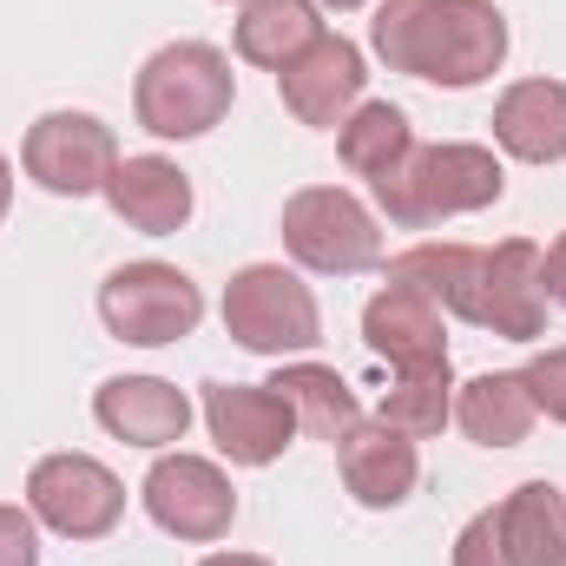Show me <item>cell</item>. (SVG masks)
Instances as JSON below:
<instances>
[{
    "label": "cell",
    "instance_id": "4316f807",
    "mask_svg": "<svg viewBox=\"0 0 566 566\" xmlns=\"http://www.w3.org/2000/svg\"><path fill=\"white\" fill-rule=\"evenodd\" d=\"M0 566H40V521L0 501Z\"/></svg>",
    "mask_w": 566,
    "mask_h": 566
},
{
    "label": "cell",
    "instance_id": "5b68a950",
    "mask_svg": "<svg viewBox=\"0 0 566 566\" xmlns=\"http://www.w3.org/2000/svg\"><path fill=\"white\" fill-rule=\"evenodd\" d=\"M277 231H283L290 264L310 271V277H363V271L382 264V224L343 185H303V191H290Z\"/></svg>",
    "mask_w": 566,
    "mask_h": 566
},
{
    "label": "cell",
    "instance_id": "9c48e42d",
    "mask_svg": "<svg viewBox=\"0 0 566 566\" xmlns=\"http://www.w3.org/2000/svg\"><path fill=\"white\" fill-rule=\"evenodd\" d=\"M119 165V139L99 113H40L20 139V171L46 198H106V178Z\"/></svg>",
    "mask_w": 566,
    "mask_h": 566
},
{
    "label": "cell",
    "instance_id": "e0dca14e",
    "mask_svg": "<svg viewBox=\"0 0 566 566\" xmlns=\"http://www.w3.org/2000/svg\"><path fill=\"white\" fill-rule=\"evenodd\" d=\"M494 145L521 165H560L566 158V80H514L494 99Z\"/></svg>",
    "mask_w": 566,
    "mask_h": 566
},
{
    "label": "cell",
    "instance_id": "4fadbf2b",
    "mask_svg": "<svg viewBox=\"0 0 566 566\" xmlns=\"http://www.w3.org/2000/svg\"><path fill=\"white\" fill-rule=\"evenodd\" d=\"M191 416H198L191 396L178 382H165V376H106L93 389V422L113 441H126V448L165 454V448H178L191 434Z\"/></svg>",
    "mask_w": 566,
    "mask_h": 566
},
{
    "label": "cell",
    "instance_id": "3957f363",
    "mask_svg": "<svg viewBox=\"0 0 566 566\" xmlns=\"http://www.w3.org/2000/svg\"><path fill=\"white\" fill-rule=\"evenodd\" d=\"M238 73L211 40H171L158 46L133 80V119L151 139H205L211 126L231 119Z\"/></svg>",
    "mask_w": 566,
    "mask_h": 566
},
{
    "label": "cell",
    "instance_id": "8992f818",
    "mask_svg": "<svg viewBox=\"0 0 566 566\" xmlns=\"http://www.w3.org/2000/svg\"><path fill=\"white\" fill-rule=\"evenodd\" d=\"M99 323L106 336L133 343V349H165V343H185L198 323H205V290L185 277L178 264H119L99 283Z\"/></svg>",
    "mask_w": 566,
    "mask_h": 566
},
{
    "label": "cell",
    "instance_id": "2e32d148",
    "mask_svg": "<svg viewBox=\"0 0 566 566\" xmlns=\"http://www.w3.org/2000/svg\"><path fill=\"white\" fill-rule=\"evenodd\" d=\"M474 329H494L507 343H534L547 329V290H541V244L507 238L488 251L481 296H474Z\"/></svg>",
    "mask_w": 566,
    "mask_h": 566
},
{
    "label": "cell",
    "instance_id": "52a82bcc",
    "mask_svg": "<svg viewBox=\"0 0 566 566\" xmlns=\"http://www.w3.org/2000/svg\"><path fill=\"white\" fill-rule=\"evenodd\" d=\"M27 514L60 541H106L126 521V481L99 454H40L27 468Z\"/></svg>",
    "mask_w": 566,
    "mask_h": 566
},
{
    "label": "cell",
    "instance_id": "7a4b0ae2",
    "mask_svg": "<svg viewBox=\"0 0 566 566\" xmlns=\"http://www.w3.org/2000/svg\"><path fill=\"white\" fill-rule=\"evenodd\" d=\"M376 211L396 231H428L448 218H474L488 205H501L507 191V165L494 158V145L474 139H441V145H416L396 171H382L376 185Z\"/></svg>",
    "mask_w": 566,
    "mask_h": 566
},
{
    "label": "cell",
    "instance_id": "ac0fdd59",
    "mask_svg": "<svg viewBox=\"0 0 566 566\" xmlns=\"http://www.w3.org/2000/svg\"><path fill=\"white\" fill-rule=\"evenodd\" d=\"M541 422L521 369H488V376H468L454 382V428L474 441V448H521Z\"/></svg>",
    "mask_w": 566,
    "mask_h": 566
},
{
    "label": "cell",
    "instance_id": "ffe728a7",
    "mask_svg": "<svg viewBox=\"0 0 566 566\" xmlns=\"http://www.w3.org/2000/svg\"><path fill=\"white\" fill-rule=\"evenodd\" d=\"M494 521L507 566H566V494L554 481H521L494 507Z\"/></svg>",
    "mask_w": 566,
    "mask_h": 566
},
{
    "label": "cell",
    "instance_id": "cb8c5ba5",
    "mask_svg": "<svg viewBox=\"0 0 566 566\" xmlns=\"http://www.w3.org/2000/svg\"><path fill=\"white\" fill-rule=\"evenodd\" d=\"M376 422L402 428L409 441L441 434V428L454 422V369H448V363H441V369H402L396 389H382Z\"/></svg>",
    "mask_w": 566,
    "mask_h": 566
},
{
    "label": "cell",
    "instance_id": "44dd1931",
    "mask_svg": "<svg viewBox=\"0 0 566 566\" xmlns=\"http://www.w3.org/2000/svg\"><path fill=\"white\" fill-rule=\"evenodd\" d=\"M271 389H277L283 402L296 409V428L303 434H316V441H343L349 428L363 422V402H356V389L329 369V363H310V356H290L277 363V376H271Z\"/></svg>",
    "mask_w": 566,
    "mask_h": 566
},
{
    "label": "cell",
    "instance_id": "7c38bea8",
    "mask_svg": "<svg viewBox=\"0 0 566 566\" xmlns=\"http://www.w3.org/2000/svg\"><path fill=\"white\" fill-rule=\"evenodd\" d=\"M363 343L402 376V369H441L448 363V310L416 283H382L363 303Z\"/></svg>",
    "mask_w": 566,
    "mask_h": 566
},
{
    "label": "cell",
    "instance_id": "6da1fadb",
    "mask_svg": "<svg viewBox=\"0 0 566 566\" xmlns=\"http://www.w3.org/2000/svg\"><path fill=\"white\" fill-rule=\"evenodd\" d=\"M369 53L389 73L468 93L507 66V13L494 0H376Z\"/></svg>",
    "mask_w": 566,
    "mask_h": 566
},
{
    "label": "cell",
    "instance_id": "d4e9b609",
    "mask_svg": "<svg viewBox=\"0 0 566 566\" xmlns=\"http://www.w3.org/2000/svg\"><path fill=\"white\" fill-rule=\"evenodd\" d=\"M521 382H527L534 409H541L547 422H560V428H566V343H560V349H541V356L521 369Z\"/></svg>",
    "mask_w": 566,
    "mask_h": 566
},
{
    "label": "cell",
    "instance_id": "83f0119b",
    "mask_svg": "<svg viewBox=\"0 0 566 566\" xmlns=\"http://www.w3.org/2000/svg\"><path fill=\"white\" fill-rule=\"evenodd\" d=\"M541 290H547V303H554V310H566V231L541 251Z\"/></svg>",
    "mask_w": 566,
    "mask_h": 566
},
{
    "label": "cell",
    "instance_id": "8fae6325",
    "mask_svg": "<svg viewBox=\"0 0 566 566\" xmlns=\"http://www.w3.org/2000/svg\"><path fill=\"white\" fill-rule=\"evenodd\" d=\"M205 428L218 441V454L231 468H271L283 461V448L303 434L296 409L283 402L271 382H205Z\"/></svg>",
    "mask_w": 566,
    "mask_h": 566
},
{
    "label": "cell",
    "instance_id": "4dcf8cb0",
    "mask_svg": "<svg viewBox=\"0 0 566 566\" xmlns=\"http://www.w3.org/2000/svg\"><path fill=\"white\" fill-rule=\"evenodd\" d=\"M316 7H329V13H356V7H369V0H316Z\"/></svg>",
    "mask_w": 566,
    "mask_h": 566
},
{
    "label": "cell",
    "instance_id": "f546056e",
    "mask_svg": "<svg viewBox=\"0 0 566 566\" xmlns=\"http://www.w3.org/2000/svg\"><path fill=\"white\" fill-rule=\"evenodd\" d=\"M7 211H13V158L0 151V218H7Z\"/></svg>",
    "mask_w": 566,
    "mask_h": 566
},
{
    "label": "cell",
    "instance_id": "ba28073f",
    "mask_svg": "<svg viewBox=\"0 0 566 566\" xmlns=\"http://www.w3.org/2000/svg\"><path fill=\"white\" fill-rule=\"evenodd\" d=\"M139 501H145V514H151V527L171 534V541H185V547H211V541H224L231 521H238V488H231V474H224L218 461H205V454H185V448H165V454L145 468Z\"/></svg>",
    "mask_w": 566,
    "mask_h": 566
},
{
    "label": "cell",
    "instance_id": "f1b7e54d",
    "mask_svg": "<svg viewBox=\"0 0 566 566\" xmlns=\"http://www.w3.org/2000/svg\"><path fill=\"white\" fill-rule=\"evenodd\" d=\"M198 566H271L264 554H205Z\"/></svg>",
    "mask_w": 566,
    "mask_h": 566
},
{
    "label": "cell",
    "instance_id": "d6986e66",
    "mask_svg": "<svg viewBox=\"0 0 566 566\" xmlns=\"http://www.w3.org/2000/svg\"><path fill=\"white\" fill-rule=\"evenodd\" d=\"M323 7L316 0H244L238 7V60L283 73L290 60H303L323 40Z\"/></svg>",
    "mask_w": 566,
    "mask_h": 566
},
{
    "label": "cell",
    "instance_id": "603a6c76",
    "mask_svg": "<svg viewBox=\"0 0 566 566\" xmlns=\"http://www.w3.org/2000/svg\"><path fill=\"white\" fill-rule=\"evenodd\" d=\"M416 126H409V113L402 106H389V99H363L343 126H336V158H343V171L349 178H382V171H396L409 151H416Z\"/></svg>",
    "mask_w": 566,
    "mask_h": 566
},
{
    "label": "cell",
    "instance_id": "9a60e30c",
    "mask_svg": "<svg viewBox=\"0 0 566 566\" xmlns=\"http://www.w3.org/2000/svg\"><path fill=\"white\" fill-rule=\"evenodd\" d=\"M336 468H343V488H349L356 507L389 514V507H402V501L416 494V481H422V448H416L402 428L363 416V422L336 441Z\"/></svg>",
    "mask_w": 566,
    "mask_h": 566
},
{
    "label": "cell",
    "instance_id": "7402d4cb",
    "mask_svg": "<svg viewBox=\"0 0 566 566\" xmlns=\"http://www.w3.org/2000/svg\"><path fill=\"white\" fill-rule=\"evenodd\" d=\"M481 271H488V251H481V244H434V238H428V244H409V251L389 258V277L428 290V296H434L448 316H461V323H474Z\"/></svg>",
    "mask_w": 566,
    "mask_h": 566
},
{
    "label": "cell",
    "instance_id": "1f68e13d",
    "mask_svg": "<svg viewBox=\"0 0 566 566\" xmlns=\"http://www.w3.org/2000/svg\"><path fill=\"white\" fill-rule=\"evenodd\" d=\"M224 7H231V0H224ZM238 7H244V0H238Z\"/></svg>",
    "mask_w": 566,
    "mask_h": 566
},
{
    "label": "cell",
    "instance_id": "5bb4252c",
    "mask_svg": "<svg viewBox=\"0 0 566 566\" xmlns=\"http://www.w3.org/2000/svg\"><path fill=\"white\" fill-rule=\"evenodd\" d=\"M106 205H113V218H119L126 231H139V238H171V231L191 224L198 191H191V171H185L178 158H165V151H133V158L113 165Z\"/></svg>",
    "mask_w": 566,
    "mask_h": 566
},
{
    "label": "cell",
    "instance_id": "277c9868",
    "mask_svg": "<svg viewBox=\"0 0 566 566\" xmlns=\"http://www.w3.org/2000/svg\"><path fill=\"white\" fill-rule=\"evenodd\" d=\"M224 336L244 349V356H310L323 343V310H316V290L296 277L290 264H244L238 277L224 283Z\"/></svg>",
    "mask_w": 566,
    "mask_h": 566
},
{
    "label": "cell",
    "instance_id": "30bf717a",
    "mask_svg": "<svg viewBox=\"0 0 566 566\" xmlns=\"http://www.w3.org/2000/svg\"><path fill=\"white\" fill-rule=\"evenodd\" d=\"M363 86H369V53L343 33H323L303 60H290L277 73V99L283 113L310 133H336L356 106H363Z\"/></svg>",
    "mask_w": 566,
    "mask_h": 566
},
{
    "label": "cell",
    "instance_id": "484cf974",
    "mask_svg": "<svg viewBox=\"0 0 566 566\" xmlns=\"http://www.w3.org/2000/svg\"><path fill=\"white\" fill-rule=\"evenodd\" d=\"M454 566H507V547H501V521H494V507H481V514L454 534Z\"/></svg>",
    "mask_w": 566,
    "mask_h": 566
}]
</instances>
